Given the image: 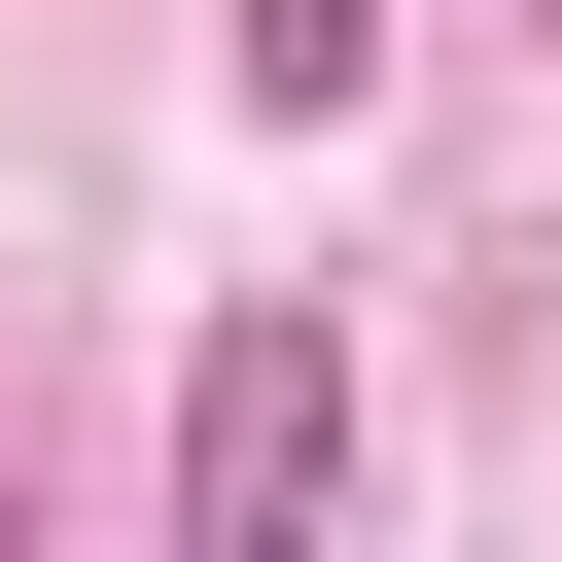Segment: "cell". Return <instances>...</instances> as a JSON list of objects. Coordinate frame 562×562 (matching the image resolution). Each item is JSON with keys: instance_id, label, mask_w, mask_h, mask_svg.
I'll list each match as a JSON object with an SVG mask.
<instances>
[{"instance_id": "1", "label": "cell", "mask_w": 562, "mask_h": 562, "mask_svg": "<svg viewBox=\"0 0 562 562\" xmlns=\"http://www.w3.org/2000/svg\"><path fill=\"white\" fill-rule=\"evenodd\" d=\"M316 492H351V316H316V281H246V316L176 351V527H211V562H281Z\"/></svg>"}]
</instances>
